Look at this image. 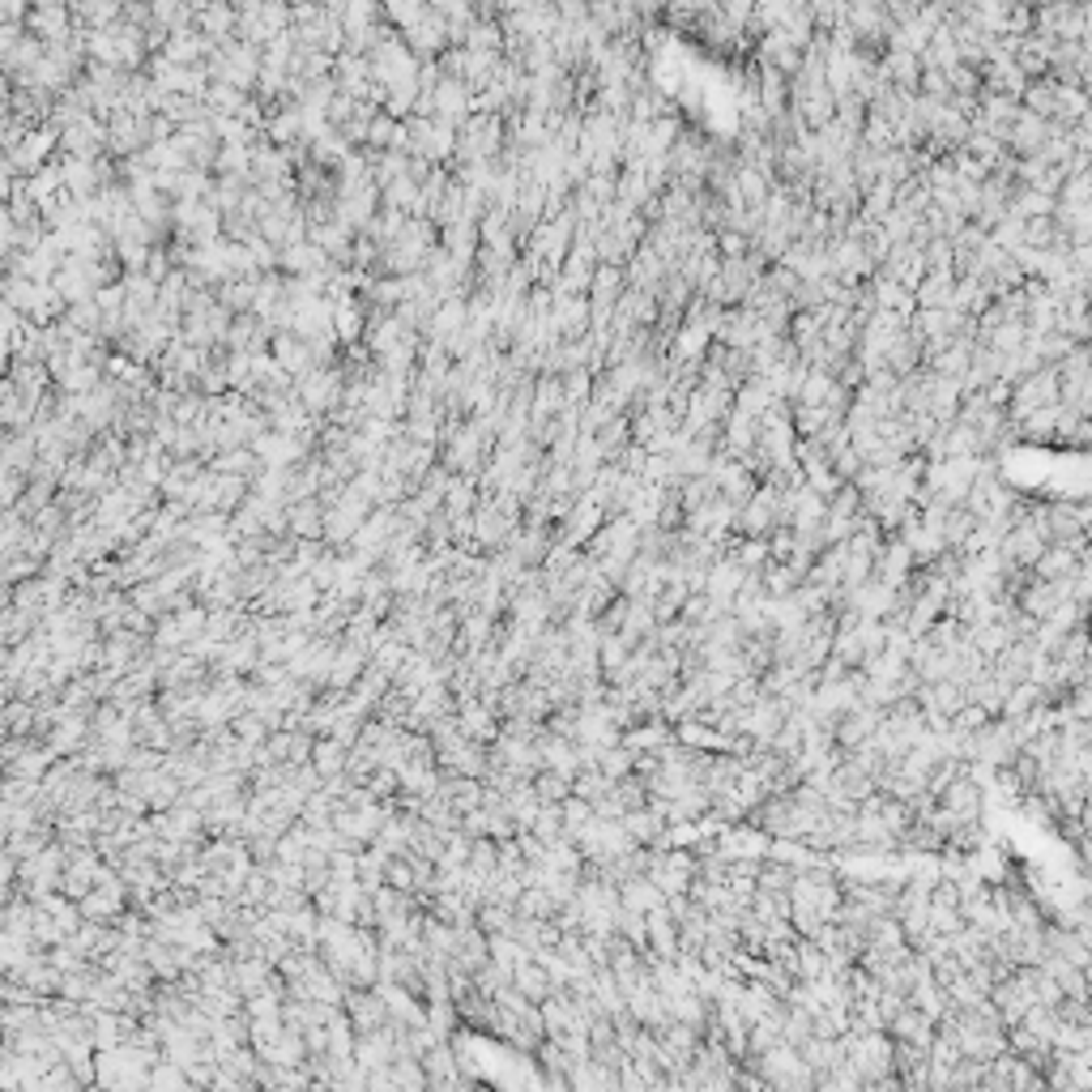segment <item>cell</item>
I'll return each mask as SVG.
<instances>
[{
	"instance_id": "4",
	"label": "cell",
	"mask_w": 1092,
	"mask_h": 1092,
	"mask_svg": "<svg viewBox=\"0 0 1092 1092\" xmlns=\"http://www.w3.org/2000/svg\"><path fill=\"white\" fill-rule=\"evenodd\" d=\"M619 824L628 828V837H632L636 845H648V849H658V845H662V837H666V820H662L654 807L623 811V815H619Z\"/></svg>"
},
{
	"instance_id": "8",
	"label": "cell",
	"mask_w": 1092,
	"mask_h": 1092,
	"mask_svg": "<svg viewBox=\"0 0 1092 1092\" xmlns=\"http://www.w3.org/2000/svg\"><path fill=\"white\" fill-rule=\"evenodd\" d=\"M465 730L491 739V734H496V725H491V713L487 709H470V713H465Z\"/></svg>"
},
{
	"instance_id": "1",
	"label": "cell",
	"mask_w": 1092,
	"mask_h": 1092,
	"mask_svg": "<svg viewBox=\"0 0 1092 1092\" xmlns=\"http://www.w3.org/2000/svg\"><path fill=\"white\" fill-rule=\"evenodd\" d=\"M883 1033L892 1037V1042H909V1046H930V1037H934V1016H926L922 1007L914 1003H905L896 1016L883 1024Z\"/></svg>"
},
{
	"instance_id": "3",
	"label": "cell",
	"mask_w": 1092,
	"mask_h": 1092,
	"mask_svg": "<svg viewBox=\"0 0 1092 1092\" xmlns=\"http://www.w3.org/2000/svg\"><path fill=\"white\" fill-rule=\"evenodd\" d=\"M512 985L516 991H521L530 1003H542L546 995L555 991V981H551V973H546V965L538 956H526L521 965H512Z\"/></svg>"
},
{
	"instance_id": "6",
	"label": "cell",
	"mask_w": 1092,
	"mask_h": 1092,
	"mask_svg": "<svg viewBox=\"0 0 1092 1092\" xmlns=\"http://www.w3.org/2000/svg\"><path fill=\"white\" fill-rule=\"evenodd\" d=\"M530 786H534L538 802H563V798L572 794V776H563V772H555V768H538V772L530 776Z\"/></svg>"
},
{
	"instance_id": "7",
	"label": "cell",
	"mask_w": 1092,
	"mask_h": 1092,
	"mask_svg": "<svg viewBox=\"0 0 1092 1092\" xmlns=\"http://www.w3.org/2000/svg\"><path fill=\"white\" fill-rule=\"evenodd\" d=\"M790 883H794V867L782 863V857H764L760 871H756V888H764V892H786L790 896Z\"/></svg>"
},
{
	"instance_id": "2",
	"label": "cell",
	"mask_w": 1092,
	"mask_h": 1092,
	"mask_svg": "<svg viewBox=\"0 0 1092 1092\" xmlns=\"http://www.w3.org/2000/svg\"><path fill=\"white\" fill-rule=\"evenodd\" d=\"M644 930H648V952L674 960V952H679V926H674V918L666 914V900L644 914Z\"/></svg>"
},
{
	"instance_id": "5",
	"label": "cell",
	"mask_w": 1092,
	"mask_h": 1092,
	"mask_svg": "<svg viewBox=\"0 0 1092 1092\" xmlns=\"http://www.w3.org/2000/svg\"><path fill=\"white\" fill-rule=\"evenodd\" d=\"M666 896L654 888V879L648 875H628L619 883V905H628V909H640V914H648V909H658Z\"/></svg>"
}]
</instances>
